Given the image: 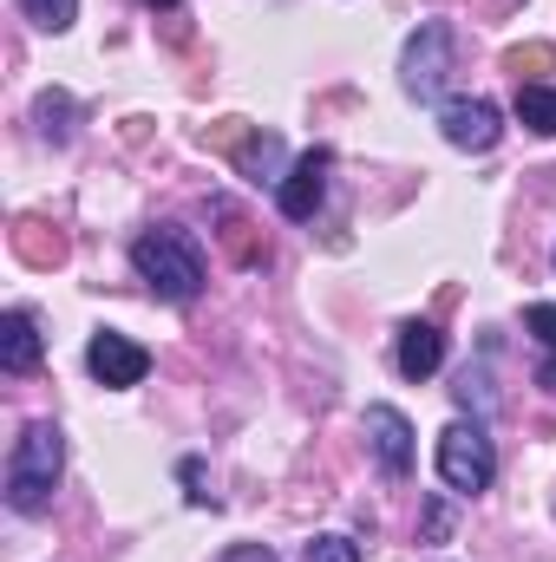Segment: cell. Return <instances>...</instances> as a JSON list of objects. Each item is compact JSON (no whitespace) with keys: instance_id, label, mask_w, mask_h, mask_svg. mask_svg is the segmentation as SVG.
Listing matches in <instances>:
<instances>
[{"instance_id":"cell-1","label":"cell","mask_w":556,"mask_h":562,"mask_svg":"<svg viewBox=\"0 0 556 562\" xmlns=\"http://www.w3.org/2000/svg\"><path fill=\"white\" fill-rule=\"evenodd\" d=\"M59 471H66V431L53 419H33L13 438V458H7V504L20 517L46 510L53 491H59Z\"/></svg>"},{"instance_id":"cell-2","label":"cell","mask_w":556,"mask_h":562,"mask_svg":"<svg viewBox=\"0 0 556 562\" xmlns=\"http://www.w3.org/2000/svg\"><path fill=\"white\" fill-rule=\"evenodd\" d=\"M132 269H138L164 301H197L203 294V249H197V236H184V229H144L138 243H132Z\"/></svg>"},{"instance_id":"cell-3","label":"cell","mask_w":556,"mask_h":562,"mask_svg":"<svg viewBox=\"0 0 556 562\" xmlns=\"http://www.w3.org/2000/svg\"><path fill=\"white\" fill-rule=\"evenodd\" d=\"M438 477H445L452 491H465V497L491 491V477H498V451H491V438H485V425L478 419H452L445 431H438Z\"/></svg>"},{"instance_id":"cell-4","label":"cell","mask_w":556,"mask_h":562,"mask_svg":"<svg viewBox=\"0 0 556 562\" xmlns=\"http://www.w3.org/2000/svg\"><path fill=\"white\" fill-rule=\"evenodd\" d=\"M445 72H452V26L432 20V26H419L413 40H407V53H400V86L413 99H438Z\"/></svg>"},{"instance_id":"cell-5","label":"cell","mask_w":556,"mask_h":562,"mask_svg":"<svg viewBox=\"0 0 556 562\" xmlns=\"http://www.w3.org/2000/svg\"><path fill=\"white\" fill-rule=\"evenodd\" d=\"M438 132H445V144H458V150H491V144L504 138V112L491 99H452L438 112Z\"/></svg>"},{"instance_id":"cell-6","label":"cell","mask_w":556,"mask_h":562,"mask_svg":"<svg viewBox=\"0 0 556 562\" xmlns=\"http://www.w3.org/2000/svg\"><path fill=\"white\" fill-rule=\"evenodd\" d=\"M86 367H92V380H105V386H138L144 373H151V353H144L138 340H125V334H92Z\"/></svg>"},{"instance_id":"cell-7","label":"cell","mask_w":556,"mask_h":562,"mask_svg":"<svg viewBox=\"0 0 556 562\" xmlns=\"http://www.w3.org/2000/svg\"><path fill=\"white\" fill-rule=\"evenodd\" d=\"M367 445H374V458H380L387 477L413 471V425H407L400 406H367Z\"/></svg>"},{"instance_id":"cell-8","label":"cell","mask_w":556,"mask_h":562,"mask_svg":"<svg viewBox=\"0 0 556 562\" xmlns=\"http://www.w3.org/2000/svg\"><path fill=\"white\" fill-rule=\"evenodd\" d=\"M321 196H327V150H308V157H294L288 177H281V216H288V223H308V216L321 210Z\"/></svg>"},{"instance_id":"cell-9","label":"cell","mask_w":556,"mask_h":562,"mask_svg":"<svg viewBox=\"0 0 556 562\" xmlns=\"http://www.w3.org/2000/svg\"><path fill=\"white\" fill-rule=\"evenodd\" d=\"M40 353H46L40 321H33L26 307L0 314V367H7V373H33V367H40Z\"/></svg>"},{"instance_id":"cell-10","label":"cell","mask_w":556,"mask_h":562,"mask_svg":"<svg viewBox=\"0 0 556 562\" xmlns=\"http://www.w3.org/2000/svg\"><path fill=\"white\" fill-rule=\"evenodd\" d=\"M438 367H445V334L432 321H407L400 327V373L407 380H432Z\"/></svg>"},{"instance_id":"cell-11","label":"cell","mask_w":556,"mask_h":562,"mask_svg":"<svg viewBox=\"0 0 556 562\" xmlns=\"http://www.w3.org/2000/svg\"><path fill=\"white\" fill-rule=\"evenodd\" d=\"M511 112H518V125H524V132L556 138V86H518Z\"/></svg>"},{"instance_id":"cell-12","label":"cell","mask_w":556,"mask_h":562,"mask_svg":"<svg viewBox=\"0 0 556 562\" xmlns=\"http://www.w3.org/2000/svg\"><path fill=\"white\" fill-rule=\"evenodd\" d=\"M236 170H243L249 183L276 177V170H281V138H276V132H249V138H243V150H236ZM276 183H281V177H276Z\"/></svg>"},{"instance_id":"cell-13","label":"cell","mask_w":556,"mask_h":562,"mask_svg":"<svg viewBox=\"0 0 556 562\" xmlns=\"http://www.w3.org/2000/svg\"><path fill=\"white\" fill-rule=\"evenodd\" d=\"M504 72H511L518 86H544V72H556V46H544V40L511 46V53H504Z\"/></svg>"},{"instance_id":"cell-14","label":"cell","mask_w":556,"mask_h":562,"mask_svg":"<svg viewBox=\"0 0 556 562\" xmlns=\"http://www.w3.org/2000/svg\"><path fill=\"white\" fill-rule=\"evenodd\" d=\"M33 119H40V132H46L53 144L73 138V99H66V92H46V99L33 105Z\"/></svg>"},{"instance_id":"cell-15","label":"cell","mask_w":556,"mask_h":562,"mask_svg":"<svg viewBox=\"0 0 556 562\" xmlns=\"http://www.w3.org/2000/svg\"><path fill=\"white\" fill-rule=\"evenodd\" d=\"M13 249H20L26 262H40V269L66 256V243H59V236H40V223H20V229H13Z\"/></svg>"},{"instance_id":"cell-16","label":"cell","mask_w":556,"mask_h":562,"mask_svg":"<svg viewBox=\"0 0 556 562\" xmlns=\"http://www.w3.org/2000/svg\"><path fill=\"white\" fill-rule=\"evenodd\" d=\"M20 7H26V20L46 26V33H66V26L79 20V0H20Z\"/></svg>"},{"instance_id":"cell-17","label":"cell","mask_w":556,"mask_h":562,"mask_svg":"<svg viewBox=\"0 0 556 562\" xmlns=\"http://www.w3.org/2000/svg\"><path fill=\"white\" fill-rule=\"evenodd\" d=\"M308 562H360V543L354 537H314L308 543Z\"/></svg>"},{"instance_id":"cell-18","label":"cell","mask_w":556,"mask_h":562,"mask_svg":"<svg viewBox=\"0 0 556 562\" xmlns=\"http://www.w3.org/2000/svg\"><path fill=\"white\" fill-rule=\"evenodd\" d=\"M524 321H531V334L544 340V353H556V307H551V301H537V307H531Z\"/></svg>"},{"instance_id":"cell-19","label":"cell","mask_w":556,"mask_h":562,"mask_svg":"<svg viewBox=\"0 0 556 562\" xmlns=\"http://www.w3.org/2000/svg\"><path fill=\"white\" fill-rule=\"evenodd\" d=\"M177 477L190 484V504H216V497L203 491V464H197V458H184V464H177Z\"/></svg>"},{"instance_id":"cell-20","label":"cell","mask_w":556,"mask_h":562,"mask_svg":"<svg viewBox=\"0 0 556 562\" xmlns=\"http://www.w3.org/2000/svg\"><path fill=\"white\" fill-rule=\"evenodd\" d=\"M445 530H452V517H445V504L432 497V504H425V543H445Z\"/></svg>"},{"instance_id":"cell-21","label":"cell","mask_w":556,"mask_h":562,"mask_svg":"<svg viewBox=\"0 0 556 562\" xmlns=\"http://www.w3.org/2000/svg\"><path fill=\"white\" fill-rule=\"evenodd\" d=\"M223 562H276L269 543H236V550H223Z\"/></svg>"},{"instance_id":"cell-22","label":"cell","mask_w":556,"mask_h":562,"mask_svg":"<svg viewBox=\"0 0 556 562\" xmlns=\"http://www.w3.org/2000/svg\"><path fill=\"white\" fill-rule=\"evenodd\" d=\"M144 7H177V0H144Z\"/></svg>"}]
</instances>
